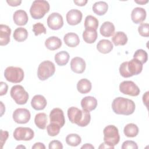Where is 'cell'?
I'll return each instance as SVG.
<instances>
[{
	"mask_svg": "<svg viewBox=\"0 0 149 149\" xmlns=\"http://www.w3.org/2000/svg\"><path fill=\"white\" fill-rule=\"evenodd\" d=\"M69 54L65 51H62L58 52L55 55V61L59 66H65L69 60Z\"/></svg>",
	"mask_w": 149,
	"mask_h": 149,
	"instance_id": "f1b7e54d",
	"label": "cell"
},
{
	"mask_svg": "<svg viewBox=\"0 0 149 149\" xmlns=\"http://www.w3.org/2000/svg\"><path fill=\"white\" fill-rule=\"evenodd\" d=\"M113 44L108 40L102 39L99 41L97 44V50L102 54H108L113 49Z\"/></svg>",
	"mask_w": 149,
	"mask_h": 149,
	"instance_id": "603a6c76",
	"label": "cell"
},
{
	"mask_svg": "<svg viewBox=\"0 0 149 149\" xmlns=\"http://www.w3.org/2000/svg\"><path fill=\"white\" fill-rule=\"evenodd\" d=\"M146 17V11L144 8L136 7L133 9L131 13L132 21L136 24H140L143 22Z\"/></svg>",
	"mask_w": 149,
	"mask_h": 149,
	"instance_id": "2e32d148",
	"label": "cell"
},
{
	"mask_svg": "<svg viewBox=\"0 0 149 149\" xmlns=\"http://www.w3.org/2000/svg\"><path fill=\"white\" fill-rule=\"evenodd\" d=\"M108 5L104 1L96 2L93 5L92 9L93 12L98 16L104 15L108 10Z\"/></svg>",
	"mask_w": 149,
	"mask_h": 149,
	"instance_id": "4316f807",
	"label": "cell"
},
{
	"mask_svg": "<svg viewBox=\"0 0 149 149\" xmlns=\"http://www.w3.org/2000/svg\"><path fill=\"white\" fill-rule=\"evenodd\" d=\"M123 133L128 137H134L139 133V127L134 123H129L125 126Z\"/></svg>",
	"mask_w": 149,
	"mask_h": 149,
	"instance_id": "4dcf8cb0",
	"label": "cell"
},
{
	"mask_svg": "<svg viewBox=\"0 0 149 149\" xmlns=\"http://www.w3.org/2000/svg\"><path fill=\"white\" fill-rule=\"evenodd\" d=\"M49 4L47 1L36 0L30 7V13L33 19H40L49 12Z\"/></svg>",
	"mask_w": 149,
	"mask_h": 149,
	"instance_id": "277c9868",
	"label": "cell"
},
{
	"mask_svg": "<svg viewBox=\"0 0 149 149\" xmlns=\"http://www.w3.org/2000/svg\"><path fill=\"white\" fill-rule=\"evenodd\" d=\"M13 19L15 23L18 26H24L28 22L29 17L26 11L23 10H17L13 15Z\"/></svg>",
	"mask_w": 149,
	"mask_h": 149,
	"instance_id": "ffe728a7",
	"label": "cell"
},
{
	"mask_svg": "<svg viewBox=\"0 0 149 149\" xmlns=\"http://www.w3.org/2000/svg\"><path fill=\"white\" fill-rule=\"evenodd\" d=\"M91 83L87 79H81L77 83V89L81 94L89 93L91 90Z\"/></svg>",
	"mask_w": 149,
	"mask_h": 149,
	"instance_id": "484cf974",
	"label": "cell"
},
{
	"mask_svg": "<svg viewBox=\"0 0 149 149\" xmlns=\"http://www.w3.org/2000/svg\"><path fill=\"white\" fill-rule=\"evenodd\" d=\"M10 96L19 105L25 104L29 100V94L20 85L13 86L10 91Z\"/></svg>",
	"mask_w": 149,
	"mask_h": 149,
	"instance_id": "ba28073f",
	"label": "cell"
},
{
	"mask_svg": "<svg viewBox=\"0 0 149 149\" xmlns=\"http://www.w3.org/2000/svg\"><path fill=\"white\" fill-rule=\"evenodd\" d=\"M45 45L48 49L54 51L59 49L61 47L62 41L58 37L56 36H51L45 40Z\"/></svg>",
	"mask_w": 149,
	"mask_h": 149,
	"instance_id": "7402d4cb",
	"label": "cell"
},
{
	"mask_svg": "<svg viewBox=\"0 0 149 149\" xmlns=\"http://www.w3.org/2000/svg\"><path fill=\"white\" fill-rule=\"evenodd\" d=\"M34 131L27 127H18L13 132V137L17 141H29L34 137Z\"/></svg>",
	"mask_w": 149,
	"mask_h": 149,
	"instance_id": "30bf717a",
	"label": "cell"
},
{
	"mask_svg": "<svg viewBox=\"0 0 149 149\" xmlns=\"http://www.w3.org/2000/svg\"><path fill=\"white\" fill-rule=\"evenodd\" d=\"M112 108L116 114L130 115L134 112L136 105L132 100L119 97L113 100Z\"/></svg>",
	"mask_w": 149,
	"mask_h": 149,
	"instance_id": "6da1fadb",
	"label": "cell"
},
{
	"mask_svg": "<svg viewBox=\"0 0 149 149\" xmlns=\"http://www.w3.org/2000/svg\"><path fill=\"white\" fill-rule=\"evenodd\" d=\"M99 148H114V147L111 146L107 144H106L105 143H102V144H101V145L99 147Z\"/></svg>",
	"mask_w": 149,
	"mask_h": 149,
	"instance_id": "bcb514c9",
	"label": "cell"
},
{
	"mask_svg": "<svg viewBox=\"0 0 149 149\" xmlns=\"http://www.w3.org/2000/svg\"><path fill=\"white\" fill-rule=\"evenodd\" d=\"M86 64L84 60L80 57H74L70 61L71 70L76 73H82L86 69Z\"/></svg>",
	"mask_w": 149,
	"mask_h": 149,
	"instance_id": "9a60e30c",
	"label": "cell"
},
{
	"mask_svg": "<svg viewBox=\"0 0 149 149\" xmlns=\"http://www.w3.org/2000/svg\"><path fill=\"white\" fill-rule=\"evenodd\" d=\"M104 141L106 144L114 147L119 142L120 136L118 128L114 125H108L103 130Z\"/></svg>",
	"mask_w": 149,
	"mask_h": 149,
	"instance_id": "5b68a950",
	"label": "cell"
},
{
	"mask_svg": "<svg viewBox=\"0 0 149 149\" xmlns=\"http://www.w3.org/2000/svg\"><path fill=\"white\" fill-rule=\"evenodd\" d=\"M48 26L52 30H57L62 27L63 20L62 15L59 13L53 12L47 18Z\"/></svg>",
	"mask_w": 149,
	"mask_h": 149,
	"instance_id": "7c38bea8",
	"label": "cell"
},
{
	"mask_svg": "<svg viewBox=\"0 0 149 149\" xmlns=\"http://www.w3.org/2000/svg\"><path fill=\"white\" fill-rule=\"evenodd\" d=\"M49 149H62L63 145L58 140H52L49 143Z\"/></svg>",
	"mask_w": 149,
	"mask_h": 149,
	"instance_id": "ab89813d",
	"label": "cell"
},
{
	"mask_svg": "<svg viewBox=\"0 0 149 149\" xmlns=\"http://www.w3.org/2000/svg\"><path fill=\"white\" fill-rule=\"evenodd\" d=\"M50 123L58 124L62 127L65 123V119L63 111L58 108H54L49 113Z\"/></svg>",
	"mask_w": 149,
	"mask_h": 149,
	"instance_id": "4fadbf2b",
	"label": "cell"
},
{
	"mask_svg": "<svg viewBox=\"0 0 149 149\" xmlns=\"http://www.w3.org/2000/svg\"><path fill=\"white\" fill-rule=\"evenodd\" d=\"M9 136V133L7 131H3L1 130V148H2L3 144L6 142L8 137Z\"/></svg>",
	"mask_w": 149,
	"mask_h": 149,
	"instance_id": "60d3db41",
	"label": "cell"
},
{
	"mask_svg": "<svg viewBox=\"0 0 149 149\" xmlns=\"http://www.w3.org/2000/svg\"><path fill=\"white\" fill-rule=\"evenodd\" d=\"M6 2L10 5V6H19L20 5V3H22V1L20 0H7L6 1Z\"/></svg>",
	"mask_w": 149,
	"mask_h": 149,
	"instance_id": "7bdbcfd3",
	"label": "cell"
},
{
	"mask_svg": "<svg viewBox=\"0 0 149 149\" xmlns=\"http://www.w3.org/2000/svg\"><path fill=\"white\" fill-rule=\"evenodd\" d=\"M134 2L138 4H141V5H144L145 3H147L148 2V0H146V1H144V0H142V1H134Z\"/></svg>",
	"mask_w": 149,
	"mask_h": 149,
	"instance_id": "c3c4849f",
	"label": "cell"
},
{
	"mask_svg": "<svg viewBox=\"0 0 149 149\" xmlns=\"http://www.w3.org/2000/svg\"><path fill=\"white\" fill-rule=\"evenodd\" d=\"M61 126L54 123H50L47 127V133L50 136H56L60 132Z\"/></svg>",
	"mask_w": 149,
	"mask_h": 149,
	"instance_id": "d590c367",
	"label": "cell"
},
{
	"mask_svg": "<svg viewBox=\"0 0 149 149\" xmlns=\"http://www.w3.org/2000/svg\"><path fill=\"white\" fill-rule=\"evenodd\" d=\"M82 13L77 9H71L68 12L66 18L68 23L72 26L78 24L82 19Z\"/></svg>",
	"mask_w": 149,
	"mask_h": 149,
	"instance_id": "5bb4252c",
	"label": "cell"
},
{
	"mask_svg": "<svg viewBox=\"0 0 149 149\" xmlns=\"http://www.w3.org/2000/svg\"><path fill=\"white\" fill-rule=\"evenodd\" d=\"M13 36L16 41L18 42H23L27 39L28 37V32L26 29L23 27H19L15 30Z\"/></svg>",
	"mask_w": 149,
	"mask_h": 149,
	"instance_id": "1f68e13d",
	"label": "cell"
},
{
	"mask_svg": "<svg viewBox=\"0 0 149 149\" xmlns=\"http://www.w3.org/2000/svg\"><path fill=\"white\" fill-rule=\"evenodd\" d=\"M81 106L84 110L87 111H93L97 106V100L92 96L85 97L81 100Z\"/></svg>",
	"mask_w": 149,
	"mask_h": 149,
	"instance_id": "e0dca14e",
	"label": "cell"
},
{
	"mask_svg": "<svg viewBox=\"0 0 149 149\" xmlns=\"http://www.w3.org/2000/svg\"><path fill=\"white\" fill-rule=\"evenodd\" d=\"M1 84V87H0V95H3L5 94H6L7 91H8V86L7 85V84L5 82L1 81L0 83Z\"/></svg>",
	"mask_w": 149,
	"mask_h": 149,
	"instance_id": "b9f144b4",
	"label": "cell"
},
{
	"mask_svg": "<svg viewBox=\"0 0 149 149\" xmlns=\"http://www.w3.org/2000/svg\"><path fill=\"white\" fill-rule=\"evenodd\" d=\"M73 2L76 5L80 6H84L87 3V0H78V1H74Z\"/></svg>",
	"mask_w": 149,
	"mask_h": 149,
	"instance_id": "f6af8a7d",
	"label": "cell"
},
{
	"mask_svg": "<svg viewBox=\"0 0 149 149\" xmlns=\"http://www.w3.org/2000/svg\"><path fill=\"white\" fill-rule=\"evenodd\" d=\"M115 26L110 22H105L101 26L100 31L101 34L105 37L112 36L115 32Z\"/></svg>",
	"mask_w": 149,
	"mask_h": 149,
	"instance_id": "cb8c5ba5",
	"label": "cell"
},
{
	"mask_svg": "<svg viewBox=\"0 0 149 149\" xmlns=\"http://www.w3.org/2000/svg\"><path fill=\"white\" fill-rule=\"evenodd\" d=\"M120 91L130 96H137L140 93L139 87L132 81H123L119 84Z\"/></svg>",
	"mask_w": 149,
	"mask_h": 149,
	"instance_id": "9c48e42d",
	"label": "cell"
},
{
	"mask_svg": "<svg viewBox=\"0 0 149 149\" xmlns=\"http://www.w3.org/2000/svg\"><path fill=\"white\" fill-rule=\"evenodd\" d=\"M122 149H137L138 146L136 142L132 140H126L122 143Z\"/></svg>",
	"mask_w": 149,
	"mask_h": 149,
	"instance_id": "f35d334b",
	"label": "cell"
},
{
	"mask_svg": "<svg viewBox=\"0 0 149 149\" xmlns=\"http://www.w3.org/2000/svg\"><path fill=\"white\" fill-rule=\"evenodd\" d=\"M4 76L8 81L13 83H18L23 80L24 72L20 68L9 66L5 70Z\"/></svg>",
	"mask_w": 149,
	"mask_h": 149,
	"instance_id": "52a82bcc",
	"label": "cell"
},
{
	"mask_svg": "<svg viewBox=\"0 0 149 149\" xmlns=\"http://www.w3.org/2000/svg\"><path fill=\"white\" fill-rule=\"evenodd\" d=\"M55 72V65L49 61H44L38 66L37 76L40 80H45L53 76Z\"/></svg>",
	"mask_w": 149,
	"mask_h": 149,
	"instance_id": "8992f818",
	"label": "cell"
},
{
	"mask_svg": "<svg viewBox=\"0 0 149 149\" xmlns=\"http://www.w3.org/2000/svg\"><path fill=\"white\" fill-rule=\"evenodd\" d=\"M98 26V19L91 15L86 16L84 20V27L86 29H93L97 30Z\"/></svg>",
	"mask_w": 149,
	"mask_h": 149,
	"instance_id": "d6a6232c",
	"label": "cell"
},
{
	"mask_svg": "<svg viewBox=\"0 0 149 149\" xmlns=\"http://www.w3.org/2000/svg\"><path fill=\"white\" fill-rule=\"evenodd\" d=\"M98 34L97 30L93 29H86L83 33L84 41L88 44L94 43L97 38Z\"/></svg>",
	"mask_w": 149,
	"mask_h": 149,
	"instance_id": "d4e9b609",
	"label": "cell"
},
{
	"mask_svg": "<svg viewBox=\"0 0 149 149\" xmlns=\"http://www.w3.org/2000/svg\"><path fill=\"white\" fill-rule=\"evenodd\" d=\"M66 143L70 146L76 147L79 145L81 142V137L79 135L75 133L68 134L66 137Z\"/></svg>",
	"mask_w": 149,
	"mask_h": 149,
	"instance_id": "836d02e7",
	"label": "cell"
},
{
	"mask_svg": "<svg viewBox=\"0 0 149 149\" xmlns=\"http://www.w3.org/2000/svg\"><path fill=\"white\" fill-rule=\"evenodd\" d=\"M34 123L40 129H45L47 123V116L45 113H38L36 115Z\"/></svg>",
	"mask_w": 149,
	"mask_h": 149,
	"instance_id": "f546056e",
	"label": "cell"
},
{
	"mask_svg": "<svg viewBox=\"0 0 149 149\" xmlns=\"http://www.w3.org/2000/svg\"><path fill=\"white\" fill-rule=\"evenodd\" d=\"M133 58L139 61L142 64L145 63L148 60V54L146 51L142 49H137L133 55Z\"/></svg>",
	"mask_w": 149,
	"mask_h": 149,
	"instance_id": "e575fe53",
	"label": "cell"
},
{
	"mask_svg": "<svg viewBox=\"0 0 149 149\" xmlns=\"http://www.w3.org/2000/svg\"><path fill=\"white\" fill-rule=\"evenodd\" d=\"M138 31L141 36L148 37L149 36V26L147 23H141L138 27Z\"/></svg>",
	"mask_w": 149,
	"mask_h": 149,
	"instance_id": "74e56055",
	"label": "cell"
},
{
	"mask_svg": "<svg viewBox=\"0 0 149 149\" xmlns=\"http://www.w3.org/2000/svg\"><path fill=\"white\" fill-rule=\"evenodd\" d=\"M32 148L33 149H45V146H44V144L43 143L38 142V143H36L32 146Z\"/></svg>",
	"mask_w": 149,
	"mask_h": 149,
	"instance_id": "ee69618b",
	"label": "cell"
},
{
	"mask_svg": "<svg viewBox=\"0 0 149 149\" xmlns=\"http://www.w3.org/2000/svg\"><path fill=\"white\" fill-rule=\"evenodd\" d=\"M33 31L36 36H37L42 33L46 34V29L43 24L37 23L33 26Z\"/></svg>",
	"mask_w": 149,
	"mask_h": 149,
	"instance_id": "8d00e7d4",
	"label": "cell"
},
{
	"mask_svg": "<svg viewBox=\"0 0 149 149\" xmlns=\"http://www.w3.org/2000/svg\"><path fill=\"white\" fill-rule=\"evenodd\" d=\"M11 29L5 24L0 25V45L1 46L7 45L10 41Z\"/></svg>",
	"mask_w": 149,
	"mask_h": 149,
	"instance_id": "ac0fdd59",
	"label": "cell"
},
{
	"mask_svg": "<svg viewBox=\"0 0 149 149\" xmlns=\"http://www.w3.org/2000/svg\"><path fill=\"white\" fill-rule=\"evenodd\" d=\"M119 73L123 77H130L140 74L143 70V64L136 59L123 62L119 67Z\"/></svg>",
	"mask_w": 149,
	"mask_h": 149,
	"instance_id": "3957f363",
	"label": "cell"
},
{
	"mask_svg": "<svg viewBox=\"0 0 149 149\" xmlns=\"http://www.w3.org/2000/svg\"><path fill=\"white\" fill-rule=\"evenodd\" d=\"M81 148H87V149H90V148H92V149H94V147L93 146H92L91 144H88V143H86L85 144H84L83 146H81Z\"/></svg>",
	"mask_w": 149,
	"mask_h": 149,
	"instance_id": "7dc6e473",
	"label": "cell"
},
{
	"mask_svg": "<svg viewBox=\"0 0 149 149\" xmlns=\"http://www.w3.org/2000/svg\"><path fill=\"white\" fill-rule=\"evenodd\" d=\"M112 41L115 45H124L127 42V37L123 31H117L112 37Z\"/></svg>",
	"mask_w": 149,
	"mask_h": 149,
	"instance_id": "83f0119b",
	"label": "cell"
},
{
	"mask_svg": "<svg viewBox=\"0 0 149 149\" xmlns=\"http://www.w3.org/2000/svg\"><path fill=\"white\" fill-rule=\"evenodd\" d=\"M47 102L45 98L42 95H34L31 101V105L37 111L44 109L47 106Z\"/></svg>",
	"mask_w": 149,
	"mask_h": 149,
	"instance_id": "d6986e66",
	"label": "cell"
},
{
	"mask_svg": "<svg viewBox=\"0 0 149 149\" xmlns=\"http://www.w3.org/2000/svg\"><path fill=\"white\" fill-rule=\"evenodd\" d=\"M65 44L71 48L76 47L80 43V39L78 35L74 33H68L63 37Z\"/></svg>",
	"mask_w": 149,
	"mask_h": 149,
	"instance_id": "44dd1931",
	"label": "cell"
},
{
	"mask_svg": "<svg viewBox=\"0 0 149 149\" xmlns=\"http://www.w3.org/2000/svg\"><path fill=\"white\" fill-rule=\"evenodd\" d=\"M12 116L16 123L25 124L30 120L31 114L30 111L26 108H17L13 112Z\"/></svg>",
	"mask_w": 149,
	"mask_h": 149,
	"instance_id": "8fae6325",
	"label": "cell"
},
{
	"mask_svg": "<svg viewBox=\"0 0 149 149\" xmlns=\"http://www.w3.org/2000/svg\"><path fill=\"white\" fill-rule=\"evenodd\" d=\"M68 116L72 123H76L80 127L87 126L91 120V115L89 111L81 110L74 107H70L68 109Z\"/></svg>",
	"mask_w": 149,
	"mask_h": 149,
	"instance_id": "7a4b0ae2",
	"label": "cell"
}]
</instances>
